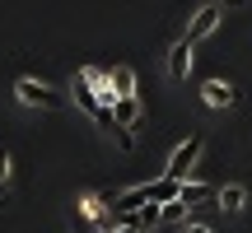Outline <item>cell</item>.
I'll return each instance as SVG.
<instances>
[{"label": "cell", "instance_id": "ba28073f", "mask_svg": "<svg viewBox=\"0 0 252 233\" xmlns=\"http://www.w3.org/2000/svg\"><path fill=\"white\" fill-rule=\"evenodd\" d=\"M112 93H117V98H135V70L131 65H117V70H112Z\"/></svg>", "mask_w": 252, "mask_h": 233}, {"label": "cell", "instance_id": "8992f818", "mask_svg": "<svg viewBox=\"0 0 252 233\" xmlns=\"http://www.w3.org/2000/svg\"><path fill=\"white\" fill-rule=\"evenodd\" d=\"M187 70H191V42L178 37L173 52H168V75H173V80H187Z\"/></svg>", "mask_w": 252, "mask_h": 233}, {"label": "cell", "instance_id": "30bf717a", "mask_svg": "<svg viewBox=\"0 0 252 233\" xmlns=\"http://www.w3.org/2000/svg\"><path fill=\"white\" fill-rule=\"evenodd\" d=\"M112 112H117V121L131 131V126H135V116H140V103H135V98H117V103H112Z\"/></svg>", "mask_w": 252, "mask_h": 233}, {"label": "cell", "instance_id": "7a4b0ae2", "mask_svg": "<svg viewBox=\"0 0 252 233\" xmlns=\"http://www.w3.org/2000/svg\"><path fill=\"white\" fill-rule=\"evenodd\" d=\"M201 135H187V140L173 149V159H168V177H178V182H187V173L196 168V159H201Z\"/></svg>", "mask_w": 252, "mask_h": 233}, {"label": "cell", "instance_id": "3957f363", "mask_svg": "<svg viewBox=\"0 0 252 233\" xmlns=\"http://www.w3.org/2000/svg\"><path fill=\"white\" fill-rule=\"evenodd\" d=\"M215 28H220V5H201L196 14H191V24H187V42L196 47L201 37H210Z\"/></svg>", "mask_w": 252, "mask_h": 233}, {"label": "cell", "instance_id": "4fadbf2b", "mask_svg": "<svg viewBox=\"0 0 252 233\" xmlns=\"http://www.w3.org/2000/svg\"><path fill=\"white\" fill-rule=\"evenodd\" d=\"M182 233H210L206 224H182Z\"/></svg>", "mask_w": 252, "mask_h": 233}, {"label": "cell", "instance_id": "277c9868", "mask_svg": "<svg viewBox=\"0 0 252 233\" xmlns=\"http://www.w3.org/2000/svg\"><path fill=\"white\" fill-rule=\"evenodd\" d=\"M201 98H206V108H234V103H238V89L229 80H206Z\"/></svg>", "mask_w": 252, "mask_h": 233}, {"label": "cell", "instance_id": "5b68a950", "mask_svg": "<svg viewBox=\"0 0 252 233\" xmlns=\"http://www.w3.org/2000/svg\"><path fill=\"white\" fill-rule=\"evenodd\" d=\"M75 108H80V112H89V116H98L103 112V98H98V93H94V84H89V75H75Z\"/></svg>", "mask_w": 252, "mask_h": 233}, {"label": "cell", "instance_id": "9a60e30c", "mask_svg": "<svg viewBox=\"0 0 252 233\" xmlns=\"http://www.w3.org/2000/svg\"><path fill=\"white\" fill-rule=\"evenodd\" d=\"M112 233H140V229H112Z\"/></svg>", "mask_w": 252, "mask_h": 233}, {"label": "cell", "instance_id": "5bb4252c", "mask_svg": "<svg viewBox=\"0 0 252 233\" xmlns=\"http://www.w3.org/2000/svg\"><path fill=\"white\" fill-rule=\"evenodd\" d=\"M80 233H103V229H94L89 219H80Z\"/></svg>", "mask_w": 252, "mask_h": 233}, {"label": "cell", "instance_id": "6da1fadb", "mask_svg": "<svg viewBox=\"0 0 252 233\" xmlns=\"http://www.w3.org/2000/svg\"><path fill=\"white\" fill-rule=\"evenodd\" d=\"M14 98L24 103V108H47V112L65 108V98L52 89V84H42V80H14Z\"/></svg>", "mask_w": 252, "mask_h": 233}, {"label": "cell", "instance_id": "52a82bcc", "mask_svg": "<svg viewBox=\"0 0 252 233\" xmlns=\"http://www.w3.org/2000/svg\"><path fill=\"white\" fill-rule=\"evenodd\" d=\"M182 205H201V201H220V187H206V182H182Z\"/></svg>", "mask_w": 252, "mask_h": 233}, {"label": "cell", "instance_id": "9c48e42d", "mask_svg": "<svg viewBox=\"0 0 252 233\" xmlns=\"http://www.w3.org/2000/svg\"><path fill=\"white\" fill-rule=\"evenodd\" d=\"M220 205H224L229 215H238V210L248 205V187H220Z\"/></svg>", "mask_w": 252, "mask_h": 233}, {"label": "cell", "instance_id": "8fae6325", "mask_svg": "<svg viewBox=\"0 0 252 233\" xmlns=\"http://www.w3.org/2000/svg\"><path fill=\"white\" fill-rule=\"evenodd\" d=\"M187 210H191V205H182V201H168V205H163V224H182V219H187Z\"/></svg>", "mask_w": 252, "mask_h": 233}, {"label": "cell", "instance_id": "7c38bea8", "mask_svg": "<svg viewBox=\"0 0 252 233\" xmlns=\"http://www.w3.org/2000/svg\"><path fill=\"white\" fill-rule=\"evenodd\" d=\"M5 187H9V149L0 145V196H5Z\"/></svg>", "mask_w": 252, "mask_h": 233}]
</instances>
